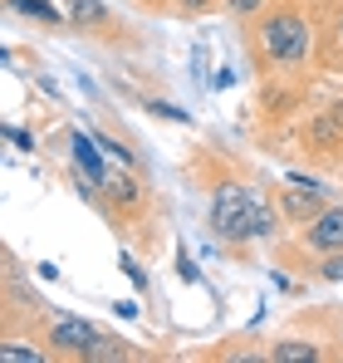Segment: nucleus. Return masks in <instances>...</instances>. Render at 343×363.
Here are the masks:
<instances>
[{
    "instance_id": "nucleus-10",
    "label": "nucleus",
    "mask_w": 343,
    "mask_h": 363,
    "mask_svg": "<svg viewBox=\"0 0 343 363\" xmlns=\"http://www.w3.org/2000/svg\"><path fill=\"white\" fill-rule=\"evenodd\" d=\"M0 359L5 363H45L40 349H25V344H0Z\"/></svg>"
},
{
    "instance_id": "nucleus-14",
    "label": "nucleus",
    "mask_w": 343,
    "mask_h": 363,
    "mask_svg": "<svg viewBox=\"0 0 343 363\" xmlns=\"http://www.w3.org/2000/svg\"><path fill=\"white\" fill-rule=\"evenodd\" d=\"M226 5L235 10V15H255V10H265L270 0H226Z\"/></svg>"
},
{
    "instance_id": "nucleus-5",
    "label": "nucleus",
    "mask_w": 343,
    "mask_h": 363,
    "mask_svg": "<svg viewBox=\"0 0 343 363\" xmlns=\"http://www.w3.org/2000/svg\"><path fill=\"white\" fill-rule=\"evenodd\" d=\"M304 245L329 255V250H343V206H324L309 226H304Z\"/></svg>"
},
{
    "instance_id": "nucleus-1",
    "label": "nucleus",
    "mask_w": 343,
    "mask_h": 363,
    "mask_svg": "<svg viewBox=\"0 0 343 363\" xmlns=\"http://www.w3.org/2000/svg\"><path fill=\"white\" fill-rule=\"evenodd\" d=\"M255 216H260V196L226 182L216 196H211V231L230 245H245L255 241Z\"/></svg>"
},
{
    "instance_id": "nucleus-19",
    "label": "nucleus",
    "mask_w": 343,
    "mask_h": 363,
    "mask_svg": "<svg viewBox=\"0 0 343 363\" xmlns=\"http://www.w3.org/2000/svg\"><path fill=\"white\" fill-rule=\"evenodd\" d=\"M339 339H343V329H339Z\"/></svg>"
},
{
    "instance_id": "nucleus-17",
    "label": "nucleus",
    "mask_w": 343,
    "mask_h": 363,
    "mask_svg": "<svg viewBox=\"0 0 343 363\" xmlns=\"http://www.w3.org/2000/svg\"><path fill=\"white\" fill-rule=\"evenodd\" d=\"M186 15H201V10H211V0H176Z\"/></svg>"
},
{
    "instance_id": "nucleus-12",
    "label": "nucleus",
    "mask_w": 343,
    "mask_h": 363,
    "mask_svg": "<svg viewBox=\"0 0 343 363\" xmlns=\"http://www.w3.org/2000/svg\"><path fill=\"white\" fill-rule=\"evenodd\" d=\"M275 236V211L260 201V216H255V241H270Z\"/></svg>"
},
{
    "instance_id": "nucleus-3",
    "label": "nucleus",
    "mask_w": 343,
    "mask_h": 363,
    "mask_svg": "<svg viewBox=\"0 0 343 363\" xmlns=\"http://www.w3.org/2000/svg\"><path fill=\"white\" fill-rule=\"evenodd\" d=\"M324 206H329V186H319V182H309V177H289V186H285V216L289 221L309 226Z\"/></svg>"
},
{
    "instance_id": "nucleus-4",
    "label": "nucleus",
    "mask_w": 343,
    "mask_h": 363,
    "mask_svg": "<svg viewBox=\"0 0 343 363\" xmlns=\"http://www.w3.org/2000/svg\"><path fill=\"white\" fill-rule=\"evenodd\" d=\"M99 329L89 324V319H59L55 329H50V344H55V354H74V359H89L94 349H99Z\"/></svg>"
},
{
    "instance_id": "nucleus-2",
    "label": "nucleus",
    "mask_w": 343,
    "mask_h": 363,
    "mask_svg": "<svg viewBox=\"0 0 343 363\" xmlns=\"http://www.w3.org/2000/svg\"><path fill=\"white\" fill-rule=\"evenodd\" d=\"M260 50L275 64H304L314 50V35H309V20L299 10H275L265 25H260Z\"/></svg>"
},
{
    "instance_id": "nucleus-15",
    "label": "nucleus",
    "mask_w": 343,
    "mask_h": 363,
    "mask_svg": "<svg viewBox=\"0 0 343 363\" xmlns=\"http://www.w3.org/2000/svg\"><path fill=\"white\" fill-rule=\"evenodd\" d=\"M5 138H10V143H15V147H35V138H30V133H25V128H5Z\"/></svg>"
},
{
    "instance_id": "nucleus-18",
    "label": "nucleus",
    "mask_w": 343,
    "mask_h": 363,
    "mask_svg": "<svg viewBox=\"0 0 343 363\" xmlns=\"http://www.w3.org/2000/svg\"><path fill=\"white\" fill-rule=\"evenodd\" d=\"M339 50H343V10H339Z\"/></svg>"
},
{
    "instance_id": "nucleus-16",
    "label": "nucleus",
    "mask_w": 343,
    "mask_h": 363,
    "mask_svg": "<svg viewBox=\"0 0 343 363\" xmlns=\"http://www.w3.org/2000/svg\"><path fill=\"white\" fill-rule=\"evenodd\" d=\"M176 265H181V280H196V275H201V270H196V265H191V255H186V250H181V255H176Z\"/></svg>"
},
{
    "instance_id": "nucleus-7",
    "label": "nucleus",
    "mask_w": 343,
    "mask_h": 363,
    "mask_svg": "<svg viewBox=\"0 0 343 363\" xmlns=\"http://www.w3.org/2000/svg\"><path fill=\"white\" fill-rule=\"evenodd\" d=\"M270 359H275V363H319V359H324V349L309 344V339H280V344L270 349Z\"/></svg>"
},
{
    "instance_id": "nucleus-9",
    "label": "nucleus",
    "mask_w": 343,
    "mask_h": 363,
    "mask_svg": "<svg viewBox=\"0 0 343 363\" xmlns=\"http://www.w3.org/2000/svg\"><path fill=\"white\" fill-rule=\"evenodd\" d=\"M10 10H20V15H30V20L50 25V30H59V25H64V15H59L50 0H10Z\"/></svg>"
},
{
    "instance_id": "nucleus-13",
    "label": "nucleus",
    "mask_w": 343,
    "mask_h": 363,
    "mask_svg": "<svg viewBox=\"0 0 343 363\" xmlns=\"http://www.w3.org/2000/svg\"><path fill=\"white\" fill-rule=\"evenodd\" d=\"M128 349H123V339H99V349L89 354V359H123Z\"/></svg>"
},
{
    "instance_id": "nucleus-11",
    "label": "nucleus",
    "mask_w": 343,
    "mask_h": 363,
    "mask_svg": "<svg viewBox=\"0 0 343 363\" xmlns=\"http://www.w3.org/2000/svg\"><path fill=\"white\" fill-rule=\"evenodd\" d=\"M319 280H329V285H343V250H329V255H324V265H319Z\"/></svg>"
},
{
    "instance_id": "nucleus-6",
    "label": "nucleus",
    "mask_w": 343,
    "mask_h": 363,
    "mask_svg": "<svg viewBox=\"0 0 343 363\" xmlns=\"http://www.w3.org/2000/svg\"><path fill=\"white\" fill-rule=\"evenodd\" d=\"M64 15H69L74 30H103L113 20V10L103 0H64Z\"/></svg>"
},
{
    "instance_id": "nucleus-8",
    "label": "nucleus",
    "mask_w": 343,
    "mask_h": 363,
    "mask_svg": "<svg viewBox=\"0 0 343 363\" xmlns=\"http://www.w3.org/2000/svg\"><path fill=\"white\" fill-rule=\"evenodd\" d=\"M103 191L113 196L118 206H137V196H142L137 182H133V172H108V177H103Z\"/></svg>"
}]
</instances>
